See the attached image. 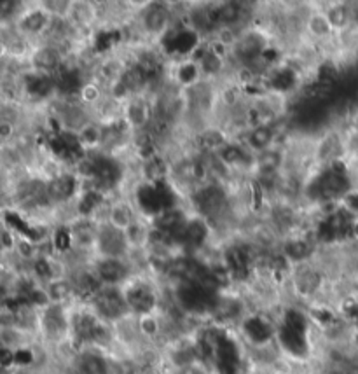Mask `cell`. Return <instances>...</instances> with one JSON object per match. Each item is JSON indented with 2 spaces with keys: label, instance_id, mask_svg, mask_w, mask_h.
Segmentation results:
<instances>
[{
  "label": "cell",
  "instance_id": "1",
  "mask_svg": "<svg viewBox=\"0 0 358 374\" xmlns=\"http://www.w3.org/2000/svg\"><path fill=\"white\" fill-rule=\"evenodd\" d=\"M177 14L173 7L166 6L161 0H152L145 7L137 11L135 16V34L137 44H156L171 30L177 23Z\"/></svg>",
  "mask_w": 358,
  "mask_h": 374
},
{
  "label": "cell",
  "instance_id": "2",
  "mask_svg": "<svg viewBox=\"0 0 358 374\" xmlns=\"http://www.w3.org/2000/svg\"><path fill=\"white\" fill-rule=\"evenodd\" d=\"M68 54L61 46L47 40H40L32 49L30 58H28V67L32 71L40 72L46 76H54L63 68L67 64Z\"/></svg>",
  "mask_w": 358,
  "mask_h": 374
},
{
  "label": "cell",
  "instance_id": "3",
  "mask_svg": "<svg viewBox=\"0 0 358 374\" xmlns=\"http://www.w3.org/2000/svg\"><path fill=\"white\" fill-rule=\"evenodd\" d=\"M91 264L101 285L121 287L137 273L128 258H94Z\"/></svg>",
  "mask_w": 358,
  "mask_h": 374
},
{
  "label": "cell",
  "instance_id": "4",
  "mask_svg": "<svg viewBox=\"0 0 358 374\" xmlns=\"http://www.w3.org/2000/svg\"><path fill=\"white\" fill-rule=\"evenodd\" d=\"M121 116L135 133L147 130L152 119H154V105H152L151 97L145 93L131 95L130 98L123 102V114Z\"/></svg>",
  "mask_w": 358,
  "mask_h": 374
},
{
  "label": "cell",
  "instance_id": "5",
  "mask_svg": "<svg viewBox=\"0 0 358 374\" xmlns=\"http://www.w3.org/2000/svg\"><path fill=\"white\" fill-rule=\"evenodd\" d=\"M128 255H130V243H128L126 231L118 229L109 222L98 224L94 258H128Z\"/></svg>",
  "mask_w": 358,
  "mask_h": 374
},
{
  "label": "cell",
  "instance_id": "6",
  "mask_svg": "<svg viewBox=\"0 0 358 374\" xmlns=\"http://www.w3.org/2000/svg\"><path fill=\"white\" fill-rule=\"evenodd\" d=\"M288 150L283 144L264 150V152L255 154L254 161V177H266V175H281L287 168Z\"/></svg>",
  "mask_w": 358,
  "mask_h": 374
},
{
  "label": "cell",
  "instance_id": "7",
  "mask_svg": "<svg viewBox=\"0 0 358 374\" xmlns=\"http://www.w3.org/2000/svg\"><path fill=\"white\" fill-rule=\"evenodd\" d=\"M168 77L177 84L182 90H191L196 84H199L204 79L201 65L195 58H184L178 61H170L168 67Z\"/></svg>",
  "mask_w": 358,
  "mask_h": 374
},
{
  "label": "cell",
  "instance_id": "8",
  "mask_svg": "<svg viewBox=\"0 0 358 374\" xmlns=\"http://www.w3.org/2000/svg\"><path fill=\"white\" fill-rule=\"evenodd\" d=\"M78 140L84 152H97L101 149V123L91 121L78 133Z\"/></svg>",
  "mask_w": 358,
  "mask_h": 374
},
{
  "label": "cell",
  "instance_id": "9",
  "mask_svg": "<svg viewBox=\"0 0 358 374\" xmlns=\"http://www.w3.org/2000/svg\"><path fill=\"white\" fill-rule=\"evenodd\" d=\"M161 2L166 4V6H170V7H173V9H177L178 6H184L185 0H161Z\"/></svg>",
  "mask_w": 358,
  "mask_h": 374
},
{
  "label": "cell",
  "instance_id": "10",
  "mask_svg": "<svg viewBox=\"0 0 358 374\" xmlns=\"http://www.w3.org/2000/svg\"><path fill=\"white\" fill-rule=\"evenodd\" d=\"M328 2H332V0H327V4H328Z\"/></svg>",
  "mask_w": 358,
  "mask_h": 374
}]
</instances>
